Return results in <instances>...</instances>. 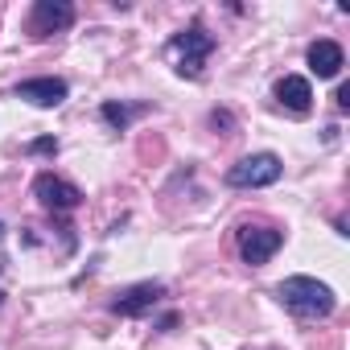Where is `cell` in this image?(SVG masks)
<instances>
[{
	"mask_svg": "<svg viewBox=\"0 0 350 350\" xmlns=\"http://www.w3.org/2000/svg\"><path fill=\"white\" fill-rule=\"evenodd\" d=\"M75 25V9L66 0H38L33 5V17H29V33L33 38H50V33H62Z\"/></svg>",
	"mask_w": 350,
	"mask_h": 350,
	"instance_id": "5b68a950",
	"label": "cell"
},
{
	"mask_svg": "<svg viewBox=\"0 0 350 350\" xmlns=\"http://www.w3.org/2000/svg\"><path fill=\"white\" fill-rule=\"evenodd\" d=\"M169 54H173V62H178V75L198 79L202 66H206V58L215 54V38L202 25H190L186 33H178V38L169 42Z\"/></svg>",
	"mask_w": 350,
	"mask_h": 350,
	"instance_id": "7a4b0ae2",
	"label": "cell"
},
{
	"mask_svg": "<svg viewBox=\"0 0 350 350\" xmlns=\"http://www.w3.org/2000/svg\"><path fill=\"white\" fill-rule=\"evenodd\" d=\"M276 297H280V305L293 309L297 317H329L334 305H338L334 293H329L321 280H313V276H288V280H280Z\"/></svg>",
	"mask_w": 350,
	"mask_h": 350,
	"instance_id": "6da1fadb",
	"label": "cell"
},
{
	"mask_svg": "<svg viewBox=\"0 0 350 350\" xmlns=\"http://www.w3.org/2000/svg\"><path fill=\"white\" fill-rule=\"evenodd\" d=\"M99 111H103V120H107V124H111V128H124V124H128V120H132V111H128V107H124V103H103V107H99Z\"/></svg>",
	"mask_w": 350,
	"mask_h": 350,
	"instance_id": "8fae6325",
	"label": "cell"
},
{
	"mask_svg": "<svg viewBox=\"0 0 350 350\" xmlns=\"http://www.w3.org/2000/svg\"><path fill=\"white\" fill-rule=\"evenodd\" d=\"M276 99H280V107H288L293 116H305V111L313 107V87H309V79H301V75H284V79L276 83Z\"/></svg>",
	"mask_w": 350,
	"mask_h": 350,
	"instance_id": "9c48e42d",
	"label": "cell"
},
{
	"mask_svg": "<svg viewBox=\"0 0 350 350\" xmlns=\"http://www.w3.org/2000/svg\"><path fill=\"white\" fill-rule=\"evenodd\" d=\"M0 305H5V293H0Z\"/></svg>",
	"mask_w": 350,
	"mask_h": 350,
	"instance_id": "2e32d148",
	"label": "cell"
},
{
	"mask_svg": "<svg viewBox=\"0 0 350 350\" xmlns=\"http://www.w3.org/2000/svg\"><path fill=\"white\" fill-rule=\"evenodd\" d=\"M17 99H29L33 107H58L66 99V83L62 79H25L17 87Z\"/></svg>",
	"mask_w": 350,
	"mask_h": 350,
	"instance_id": "ba28073f",
	"label": "cell"
},
{
	"mask_svg": "<svg viewBox=\"0 0 350 350\" xmlns=\"http://www.w3.org/2000/svg\"><path fill=\"white\" fill-rule=\"evenodd\" d=\"M0 239H5V223H0Z\"/></svg>",
	"mask_w": 350,
	"mask_h": 350,
	"instance_id": "9a60e30c",
	"label": "cell"
},
{
	"mask_svg": "<svg viewBox=\"0 0 350 350\" xmlns=\"http://www.w3.org/2000/svg\"><path fill=\"white\" fill-rule=\"evenodd\" d=\"M29 152H58V140H54V136H42V140H29Z\"/></svg>",
	"mask_w": 350,
	"mask_h": 350,
	"instance_id": "7c38bea8",
	"label": "cell"
},
{
	"mask_svg": "<svg viewBox=\"0 0 350 350\" xmlns=\"http://www.w3.org/2000/svg\"><path fill=\"white\" fill-rule=\"evenodd\" d=\"M211 124H215V128H231V116H227V111H215Z\"/></svg>",
	"mask_w": 350,
	"mask_h": 350,
	"instance_id": "5bb4252c",
	"label": "cell"
},
{
	"mask_svg": "<svg viewBox=\"0 0 350 350\" xmlns=\"http://www.w3.org/2000/svg\"><path fill=\"white\" fill-rule=\"evenodd\" d=\"M165 297V284H132V288H124L116 301H111V313H120V317H140V313H148L157 301Z\"/></svg>",
	"mask_w": 350,
	"mask_h": 350,
	"instance_id": "52a82bcc",
	"label": "cell"
},
{
	"mask_svg": "<svg viewBox=\"0 0 350 350\" xmlns=\"http://www.w3.org/2000/svg\"><path fill=\"white\" fill-rule=\"evenodd\" d=\"M309 66L317 70V79H334V75L346 66V54H342V46H338V42L321 38V42H313V46H309Z\"/></svg>",
	"mask_w": 350,
	"mask_h": 350,
	"instance_id": "30bf717a",
	"label": "cell"
},
{
	"mask_svg": "<svg viewBox=\"0 0 350 350\" xmlns=\"http://www.w3.org/2000/svg\"><path fill=\"white\" fill-rule=\"evenodd\" d=\"M280 157L276 152H252V157H243L239 165H231L227 169V186H235V190H260V186H272V182H280Z\"/></svg>",
	"mask_w": 350,
	"mask_h": 350,
	"instance_id": "3957f363",
	"label": "cell"
},
{
	"mask_svg": "<svg viewBox=\"0 0 350 350\" xmlns=\"http://www.w3.org/2000/svg\"><path fill=\"white\" fill-rule=\"evenodd\" d=\"M33 198L46 211H75L83 202V190L70 186V182H62V178H54V173H42V178L33 182Z\"/></svg>",
	"mask_w": 350,
	"mask_h": 350,
	"instance_id": "8992f818",
	"label": "cell"
},
{
	"mask_svg": "<svg viewBox=\"0 0 350 350\" xmlns=\"http://www.w3.org/2000/svg\"><path fill=\"white\" fill-rule=\"evenodd\" d=\"M280 243H284V231H276V227H243L239 231V256L247 264H268L280 252Z\"/></svg>",
	"mask_w": 350,
	"mask_h": 350,
	"instance_id": "277c9868",
	"label": "cell"
},
{
	"mask_svg": "<svg viewBox=\"0 0 350 350\" xmlns=\"http://www.w3.org/2000/svg\"><path fill=\"white\" fill-rule=\"evenodd\" d=\"M338 107H342V111L350 107V83H342V87H338Z\"/></svg>",
	"mask_w": 350,
	"mask_h": 350,
	"instance_id": "4fadbf2b",
	"label": "cell"
}]
</instances>
